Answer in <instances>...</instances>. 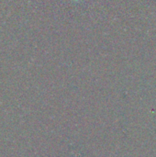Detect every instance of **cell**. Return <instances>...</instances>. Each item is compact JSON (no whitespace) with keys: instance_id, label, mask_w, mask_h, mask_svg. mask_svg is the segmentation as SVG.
I'll use <instances>...</instances> for the list:
<instances>
[{"instance_id":"1","label":"cell","mask_w":156,"mask_h":157,"mask_svg":"<svg viewBox=\"0 0 156 157\" xmlns=\"http://www.w3.org/2000/svg\"><path fill=\"white\" fill-rule=\"evenodd\" d=\"M73 1H75V2H78V1H81V0H73Z\"/></svg>"}]
</instances>
